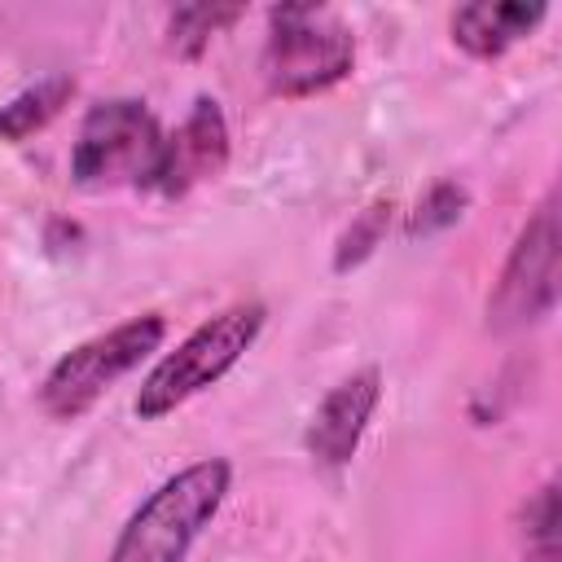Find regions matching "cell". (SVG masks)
I'll return each instance as SVG.
<instances>
[{"label":"cell","mask_w":562,"mask_h":562,"mask_svg":"<svg viewBox=\"0 0 562 562\" xmlns=\"http://www.w3.org/2000/svg\"><path fill=\"white\" fill-rule=\"evenodd\" d=\"M233 487V465L224 457H202L167 474L123 522L105 562H184L193 540L211 527Z\"/></svg>","instance_id":"cell-1"},{"label":"cell","mask_w":562,"mask_h":562,"mask_svg":"<svg viewBox=\"0 0 562 562\" xmlns=\"http://www.w3.org/2000/svg\"><path fill=\"white\" fill-rule=\"evenodd\" d=\"M268 312L263 303H233L224 312H215L211 321H202L176 351H167L140 382L136 391V417L140 422H158L167 413H176L180 404H189L193 395H202L206 386H215L259 338Z\"/></svg>","instance_id":"cell-2"},{"label":"cell","mask_w":562,"mask_h":562,"mask_svg":"<svg viewBox=\"0 0 562 562\" xmlns=\"http://www.w3.org/2000/svg\"><path fill=\"white\" fill-rule=\"evenodd\" d=\"M356 66V35L347 22L321 4H277L268 9L263 40V83L277 97H312L342 83Z\"/></svg>","instance_id":"cell-3"},{"label":"cell","mask_w":562,"mask_h":562,"mask_svg":"<svg viewBox=\"0 0 562 562\" xmlns=\"http://www.w3.org/2000/svg\"><path fill=\"white\" fill-rule=\"evenodd\" d=\"M162 136L167 132L145 101L136 97L97 101L79 123L70 149V176L83 189H114V184L149 189L158 171Z\"/></svg>","instance_id":"cell-4"},{"label":"cell","mask_w":562,"mask_h":562,"mask_svg":"<svg viewBox=\"0 0 562 562\" xmlns=\"http://www.w3.org/2000/svg\"><path fill=\"white\" fill-rule=\"evenodd\" d=\"M162 334H167V321L158 312H145V316H132L97 338H83L44 373L40 408L57 422L83 417L119 378H127L149 351L162 347Z\"/></svg>","instance_id":"cell-5"},{"label":"cell","mask_w":562,"mask_h":562,"mask_svg":"<svg viewBox=\"0 0 562 562\" xmlns=\"http://www.w3.org/2000/svg\"><path fill=\"white\" fill-rule=\"evenodd\" d=\"M558 277H562V228H558V193L527 215L518 228L501 277L487 294V329L492 334H522L553 316L558 307Z\"/></svg>","instance_id":"cell-6"},{"label":"cell","mask_w":562,"mask_h":562,"mask_svg":"<svg viewBox=\"0 0 562 562\" xmlns=\"http://www.w3.org/2000/svg\"><path fill=\"white\" fill-rule=\"evenodd\" d=\"M228 167V119L215 97H198L176 132L162 136L158 171L149 180L162 198H184L189 189L215 180Z\"/></svg>","instance_id":"cell-7"},{"label":"cell","mask_w":562,"mask_h":562,"mask_svg":"<svg viewBox=\"0 0 562 562\" xmlns=\"http://www.w3.org/2000/svg\"><path fill=\"white\" fill-rule=\"evenodd\" d=\"M382 404V373L378 364H364L356 373H347L338 386L325 391V400L312 408L307 430H303V448L316 465L338 470L356 457L373 413Z\"/></svg>","instance_id":"cell-8"},{"label":"cell","mask_w":562,"mask_h":562,"mask_svg":"<svg viewBox=\"0 0 562 562\" xmlns=\"http://www.w3.org/2000/svg\"><path fill=\"white\" fill-rule=\"evenodd\" d=\"M544 4H465L452 13V40L457 48H465L479 61H492L501 53H509L518 40H527L540 22H544Z\"/></svg>","instance_id":"cell-9"},{"label":"cell","mask_w":562,"mask_h":562,"mask_svg":"<svg viewBox=\"0 0 562 562\" xmlns=\"http://www.w3.org/2000/svg\"><path fill=\"white\" fill-rule=\"evenodd\" d=\"M75 97V79L70 75H44L35 79L31 88L13 92L4 105H0V140H26L35 132H44Z\"/></svg>","instance_id":"cell-10"},{"label":"cell","mask_w":562,"mask_h":562,"mask_svg":"<svg viewBox=\"0 0 562 562\" xmlns=\"http://www.w3.org/2000/svg\"><path fill=\"white\" fill-rule=\"evenodd\" d=\"M237 18H241L237 4H184V9H176V13L167 18V44H171L180 57H202L206 44H211L224 26H233Z\"/></svg>","instance_id":"cell-11"},{"label":"cell","mask_w":562,"mask_h":562,"mask_svg":"<svg viewBox=\"0 0 562 562\" xmlns=\"http://www.w3.org/2000/svg\"><path fill=\"white\" fill-rule=\"evenodd\" d=\"M391 211H395V202H391V198H378V202H369L360 215H351V224L342 228V237H338V246H334V272L360 268V263L382 246V237H386V228H391Z\"/></svg>","instance_id":"cell-12"},{"label":"cell","mask_w":562,"mask_h":562,"mask_svg":"<svg viewBox=\"0 0 562 562\" xmlns=\"http://www.w3.org/2000/svg\"><path fill=\"white\" fill-rule=\"evenodd\" d=\"M470 206V189L461 180H439L426 189V198L413 206L408 215V237H435L443 228H452Z\"/></svg>","instance_id":"cell-13"},{"label":"cell","mask_w":562,"mask_h":562,"mask_svg":"<svg viewBox=\"0 0 562 562\" xmlns=\"http://www.w3.org/2000/svg\"><path fill=\"white\" fill-rule=\"evenodd\" d=\"M522 531L527 540H558V479H544L540 492L522 509Z\"/></svg>","instance_id":"cell-14"},{"label":"cell","mask_w":562,"mask_h":562,"mask_svg":"<svg viewBox=\"0 0 562 562\" xmlns=\"http://www.w3.org/2000/svg\"><path fill=\"white\" fill-rule=\"evenodd\" d=\"M522 562H558V540H536L527 544V558Z\"/></svg>","instance_id":"cell-15"}]
</instances>
